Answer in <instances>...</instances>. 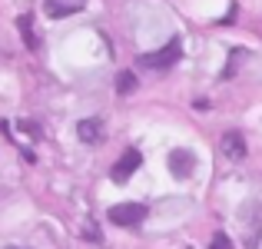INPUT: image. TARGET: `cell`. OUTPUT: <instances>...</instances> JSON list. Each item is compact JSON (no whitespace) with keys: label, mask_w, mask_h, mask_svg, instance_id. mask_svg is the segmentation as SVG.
I'll return each instance as SVG.
<instances>
[{"label":"cell","mask_w":262,"mask_h":249,"mask_svg":"<svg viewBox=\"0 0 262 249\" xmlns=\"http://www.w3.org/2000/svg\"><path fill=\"white\" fill-rule=\"evenodd\" d=\"M239 57H243V53H239V50H232V57H229V64H226V73H223V77H226V80H229V77H232V73H236V64H239Z\"/></svg>","instance_id":"cell-11"},{"label":"cell","mask_w":262,"mask_h":249,"mask_svg":"<svg viewBox=\"0 0 262 249\" xmlns=\"http://www.w3.org/2000/svg\"><path fill=\"white\" fill-rule=\"evenodd\" d=\"M77 133H80V140H83V143H96V140L103 136L100 120H80V123H77Z\"/></svg>","instance_id":"cell-7"},{"label":"cell","mask_w":262,"mask_h":249,"mask_svg":"<svg viewBox=\"0 0 262 249\" xmlns=\"http://www.w3.org/2000/svg\"><path fill=\"white\" fill-rule=\"evenodd\" d=\"M179 57H183V44H179V40H169L166 47H160V50H153V53H140V57H136V67H140V70H169V67L179 64Z\"/></svg>","instance_id":"cell-1"},{"label":"cell","mask_w":262,"mask_h":249,"mask_svg":"<svg viewBox=\"0 0 262 249\" xmlns=\"http://www.w3.org/2000/svg\"><path fill=\"white\" fill-rule=\"evenodd\" d=\"M136 90V73H120L116 77V93L120 96H129Z\"/></svg>","instance_id":"cell-9"},{"label":"cell","mask_w":262,"mask_h":249,"mask_svg":"<svg viewBox=\"0 0 262 249\" xmlns=\"http://www.w3.org/2000/svg\"><path fill=\"white\" fill-rule=\"evenodd\" d=\"M17 27H20V37H24V44L30 47V50H37V47H40V40H37V33H33L30 17H17Z\"/></svg>","instance_id":"cell-8"},{"label":"cell","mask_w":262,"mask_h":249,"mask_svg":"<svg viewBox=\"0 0 262 249\" xmlns=\"http://www.w3.org/2000/svg\"><path fill=\"white\" fill-rule=\"evenodd\" d=\"M83 7H86V0H47L43 10H47L50 20H63V17H70V13H80Z\"/></svg>","instance_id":"cell-5"},{"label":"cell","mask_w":262,"mask_h":249,"mask_svg":"<svg viewBox=\"0 0 262 249\" xmlns=\"http://www.w3.org/2000/svg\"><path fill=\"white\" fill-rule=\"evenodd\" d=\"M192 170H196V156H192L189 150H173V153H169V173H173L176 179H189Z\"/></svg>","instance_id":"cell-4"},{"label":"cell","mask_w":262,"mask_h":249,"mask_svg":"<svg viewBox=\"0 0 262 249\" xmlns=\"http://www.w3.org/2000/svg\"><path fill=\"white\" fill-rule=\"evenodd\" d=\"M146 219V206L143 203H120L110 210V223L113 226H136Z\"/></svg>","instance_id":"cell-2"},{"label":"cell","mask_w":262,"mask_h":249,"mask_svg":"<svg viewBox=\"0 0 262 249\" xmlns=\"http://www.w3.org/2000/svg\"><path fill=\"white\" fill-rule=\"evenodd\" d=\"M209 249H232V243H229V236H226V233H216V236H212V243H209Z\"/></svg>","instance_id":"cell-10"},{"label":"cell","mask_w":262,"mask_h":249,"mask_svg":"<svg viewBox=\"0 0 262 249\" xmlns=\"http://www.w3.org/2000/svg\"><path fill=\"white\" fill-rule=\"evenodd\" d=\"M219 150H223V156L226 160H243L246 156V140H243V133H226L223 140H219Z\"/></svg>","instance_id":"cell-6"},{"label":"cell","mask_w":262,"mask_h":249,"mask_svg":"<svg viewBox=\"0 0 262 249\" xmlns=\"http://www.w3.org/2000/svg\"><path fill=\"white\" fill-rule=\"evenodd\" d=\"M140 163H143V156L136 153V150H126V153H123L120 160L113 163V173H110V176H113L116 183H126V179L133 176L136 170H140Z\"/></svg>","instance_id":"cell-3"}]
</instances>
